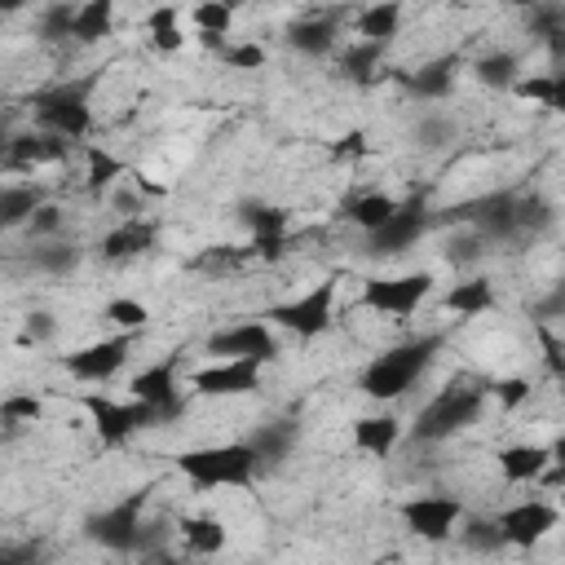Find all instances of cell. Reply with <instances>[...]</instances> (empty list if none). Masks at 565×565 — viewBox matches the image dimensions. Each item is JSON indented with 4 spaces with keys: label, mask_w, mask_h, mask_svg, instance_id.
I'll list each match as a JSON object with an SVG mask.
<instances>
[{
    "label": "cell",
    "mask_w": 565,
    "mask_h": 565,
    "mask_svg": "<svg viewBox=\"0 0 565 565\" xmlns=\"http://www.w3.org/2000/svg\"><path fill=\"white\" fill-rule=\"evenodd\" d=\"M530 32H534L539 40L561 36V32H565V10H534V14H530Z\"/></svg>",
    "instance_id": "obj_50"
},
{
    "label": "cell",
    "mask_w": 565,
    "mask_h": 565,
    "mask_svg": "<svg viewBox=\"0 0 565 565\" xmlns=\"http://www.w3.org/2000/svg\"><path fill=\"white\" fill-rule=\"evenodd\" d=\"M504 482H539L548 469H552V450L539 446V442H517V446H504L495 456Z\"/></svg>",
    "instance_id": "obj_18"
},
{
    "label": "cell",
    "mask_w": 565,
    "mask_h": 565,
    "mask_svg": "<svg viewBox=\"0 0 565 565\" xmlns=\"http://www.w3.org/2000/svg\"><path fill=\"white\" fill-rule=\"evenodd\" d=\"M460 539H464L473 552H499V548H504V530H499V521H464Z\"/></svg>",
    "instance_id": "obj_40"
},
{
    "label": "cell",
    "mask_w": 565,
    "mask_h": 565,
    "mask_svg": "<svg viewBox=\"0 0 565 565\" xmlns=\"http://www.w3.org/2000/svg\"><path fill=\"white\" fill-rule=\"evenodd\" d=\"M142 530H146V495L142 491L120 499V504H110V508H102V513H93L84 521V534L106 552H138Z\"/></svg>",
    "instance_id": "obj_5"
},
{
    "label": "cell",
    "mask_w": 565,
    "mask_h": 565,
    "mask_svg": "<svg viewBox=\"0 0 565 565\" xmlns=\"http://www.w3.org/2000/svg\"><path fill=\"white\" fill-rule=\"evenodd\" d=\"M552 75H556V93H552V106H548V110L565 116V71H552Z\"/></svg>",
    "instance_id": "obj_57"
},
{
    "label": "cell",
    "mask_w": 565,
    "mask_h": 565,
    "mask_svg": "<svg viewBox=\"0 0 565 565\" xmlns=\"http://www.w3.org/2000/svg\"><path fill=\"white\" fill-rule=\"evenodd\" d=\"M125 177V164L106 151H89V190H106L110 181Z\"/></svg>",
    "instance_id": "obj_41"
},
{
    "label": "cell",
    "mask_w": 565,
    "mask_h": 565,
    "mask_svg": "<svg viewBox=\"0 0 565 565\" xmlns=\"http://www.w3.org/2000/svg\"><path fill=\"white\" fill-rule=\"evenodd\" d=\"M398 27H402V5H393V0H380V5L358 14V40H367V45H385L389 49Z\"/></svg>",
    "instance_id": "obj_28"
},
{
    "label": "cell",
    "mask_w": 565,
    "mask_h": 565,
    "mask_svg": "<svg viewBox=\"0 0 565 565\" xmlns=\"http://www.w3.org/2000/svg\"><path fill=\"white\" fill-rule=\"evenodd\" d=\"M482 411H486V389H473V385H450V389H442V393H437V398L415 415L411 437H415V442H428V446L450 442L456 433H464L469 424H478V420H482Z\"/></svg>",
    "instance_id": "obj_4"
},
{
    "label": "cell",
    "mask_w": 565,
    "mask_h": 565,
    "mask_svg": "<svg viewBox=\"0 0 565 565\" xmlns=\"http://www.w3.org/2000/svg\"><path fill=\"white\" fill-rule=\"evenodd\" d=\"M225 67H235V71H261V67H266V49H261L257 40L231 45V49H225Z\"/></svg>",
    "instance_id": "obj_46"
},
{
    "label": "cell",
    "mask_w": 565,
    "mask_h": 565,
    "mask_svg": "<svg viewBox=\"0 0 565 565\" xmlns=\"http://www.w3.org/2000/svg\"><path fill=\"white\" fill-rule=\"evenodd\" d=\"M548 450H552V464H556V486H565V433H561Z\"/></svg>",
    "instance_id": "obj_56"
},
{
    "label": "cell",
    "mask_w": 565,
    "mask_h": 565,
    "mask_svg": "<svg viewBox=\"0 0 565 565\" xmlns=\"http://www.w3.org/2000/svg\"><path fill=\"white\" fill-rule=\"evenodd\" d=\"M539 345H543V363L556 380H565V341H556V336L548 331V322L539 327Z\"/></svg>",
    "instance_id": "obj_49"
},
{
    "label": "cell",
    "mask_w": 565,
    "mask_h": 565,
    "mask_svg": "<svg viewBox=\"0 0 565 565\" xmlns=\"http://www.w3.org/2000/svg\"><path fill=\"white\" fill-rule=\"evenodd\" d=\"M75 19H80V5H49V10L40 14V36H45V40L75 36Z\"/></svg>",
    "instance_id": "obj_39"
},
{
    "label": "cell",
    "mask_w": 565,
    "mask_h": 565,
    "mask_svg": "<svg viewBox=\"0 0 565 565\" xmlns=\"http://www.w3.org/2000/svg\"><path fill=\"white\" fill-rule=\"evenodd\" d=\"M437 350H442V336L437 331L415 336V341H407V345H393V350H385L380 358L367 363V372L358 376V389L372 402H393V398H402V393L415 389V380L433 367Z\"/></svg>",
    "instance_id": "obj_1"
},
{
    "label": "cell",
    "mask_w": 565,
    "mask_h": 565,
    "mask_svg": "<svg viewBox=\"0 0 565 565\" xmlns=\"http://www.w3.org/2000/svg\"><path fill=\"white\" fill-rule=\"evenodd\" d=\"M62 221H67V216H62V208H58V203H45V208L27 221V235H32L36 244H54V239H58V231H62Z\"/></svg>",
    "instance_id": "obj_42"
},
{
    "label": "cell",
    "mask_w": 565,
    "mask_h": 565,
    "mask_svg": "<svg viewBox=\"0 0 565 565\" xmlns=\"http://www.w3.org/2000/svg\"><path fill=\"white\" fill-rule=\"evenodd\" d=\"M424 231H428V212H424V203H420V199L398 203L393 221L385 225V231H376V235L367 239V244H372V257H402V252H411V248L420 244Z\"/></svg>",
    "instance_id": "obj_16"
},
{
    "label": "cell",
    "mask_w": 565,
    "mask_h": 565,
    "mask_svg": "<svg viewBox=\"0 0 565 565\" xmlns=\"http://www.w3.org/2000/svg\"><path fill=\"white\" fill-rule=\"evenodd\" d=\"M129 354H133V336H106V341H93V345H84V350L67 354V363H62V367H67L75 380L106 385L110 376H120V372H125Z\"/></svg>",
    "instance_id": "obj_11"
},
{
    "label": "cell",
    "mask_w": 565,
    "mask_h": 565,
    "mask_svg": "<svg viewBox=\"0 0 565 565\" xmlns=\"http://www.w3.org/2000/svg\"><path fill=\"white\" fill-rule=\"evenodd\" d=\"M252 257H248V248H212V252H203L199 261H195V270H212V274H225V270H239V266H248Z\"/></svg>",
    "instance_id": "obj_45"
},
{
    "label": "cell",
    "mask_w": 565,
    "mask_h": 565,
    "mask_svg": "<svg viewBox=\"0 0 565 565\" xmlns=\"http://www.w3.org/2000/svg\"><path fill=\"white\" fill-rule=\"evenodd\" d=\"M54 336H58V322H54V314H45V309L27 314V327H23V341H27V345H49Z\"/></svg>",
    "instance_id": "obj_48"
},
{
    "label": "cell",
    "mask_w": 565,
    "mask_h": 565,
    "mask_svg": "<svg viewBox=\"0 0 565 565\" xmlns=\"http://www.w3.org/2000/svg\"><path fill=\"white\" fill-rule=\"evenodd\" d=\"M151 248H155V231H151L142 216L120 221L116 231H106V239H102V257L106 261H133V257H142Z\"/></svg>",
    "instance_id": "obj_20"
},
{
    "label": "cell",
    "mask_w": 565,
    "mask_h": 565,
    "mask_svg": "<svg viewBox=\"0 0 565 565\" xmlns=\"http://www.w3.org/2000/svg\"><path fill=\"white\" fill-rule=\"evenodd\" d=\"M248 446L257 450V460H261V464H279V460H287L292 450H296V424H287V420L261 424V428L248 437Z\"/></svg>",
    "instance_id": "obj_26"
},
{
    "label": "cell",
    "mask_w": 565,
    "mask_h": 565,
    "mask_svg": "<svg viewBox=\"0 0 565 565\" xmlns=\"http://www.w3.org/2000/svg\"><path fill=\"white\" fill-rule=\"evenodd\" d=\"M482 257H486V239H482V235L450 239V248H446V261L456 266V270H469V266H478Z\"/></svg>",
    "instance_id": "obj_44"
},
{
    "label": "cell",
    "mask_w": 565,
    "mask_h": 565,
    "mask_svg": "<svg viewBox=\"0 0 565 565\" xmlns=\"http://www.w3.org/2000/svg\"><path fill=\"white\" fill-rule=\"evenodd\" d=\"M552 318H565V283H556V292L539 305V322H552Z\"/></svg>",
    "instance_id": "obj_54"
},
{
    "label": "cell",
    "mask_w": 565,
    "mask_h": 565,
    "mask_svg": "<svg viewBox=\"0 0 565 565\" xmlns=\"http://www.w3.org/2000/svg\"><path fill=\"white\" fill-rule=\"evenodd\" d=\"M133 402L151 407L155 420H177L181 415V385H177V363H151L129 380Z\"/></svg>",
    "instance_id": "obj_12"
},
{
    "label": "cell",
    "mask_w": 565,
    "mask_h": 565,
    "mask_svg": "<svg viewBox=\"0 0 565 565\" xmlns=\"http://www.w3.org/2000/svg\"><path fill=\"white\" fill-rule=\"evenodd\" d=\"M331 155L336 160H363V155H372V138L363 129H350V133H341L331 142Z\"/></svg>",
    "instance_id": "obj_47"
},
{
    "label": "cell",
    "mask_w": 565,
    "mask_h": 565,
    "mask_svg": "<svg viewBox=\"0 0 565 565\" xmlns=\"http://www.w3.org/2000/svg\"><path fill=\"white\" fill-rule=\"evenodd\" d=\"M239 221L252 231V239H274V235H287V212L274 208V203H244Z\"/></svg>",
    "instance_id": "obj_33"
},
{
    "label": "cell",
    "mask_w": 565,
    "mask_h": 565,
    "mask_svg": "<svg viewBox=\"0 0 565 565\" xmlns=\"http://www.w3.org/2000/svg\"><path fill=\"white\" fill-rule=\"evenodd\" d=\"M530 393H534V385H530L526 376H499V380L491 385V398H495L504 411H521V407L530 402Z\"/></svg>",
    "instance_id": "obj_37"
},
{
    "label": "cell",
    "mask_w": 565,
    "mask_h": 565,
    "mask_svg": "<svg viewBox=\"0 0 565 565\" xmlns=\"http://www.w3.org/2000/svg\"><path fill=\"white\" fill-rule=\"evenodd\" d=\"M407 89H411L415 97H428V102L450 97V89H456V58L424 62L420 71H411V75H407Z\"/></svg>",
    "instance_id": "obj_25"
},
{
    "label": "cell",
    "mask_w": 565,
    "mask_h": 565,
    "mask_svg": "<svg viewBox=\"0 0 565 565\" xmlns=\"http://www.w3.org/2000/svg\"><path fill=\"white\" fill-rule=\"evenodd\" d=\"M177 534H181V543H186L195 556H216V552H225V543H231V530H225V521H221L216 513L181 517V521H177Z\"/></svg>",
    "instance_id": "obj_21"
},
{
    "label": "cell",
    "mask_w": 565,
    "mask_h": 565,
    "mask_svg": "<svg viewBox=\"0 0 565 565\" xmlns=\"http://www.w3.org/2000/svg\"><path fill=\"white\" fill-rule=\"evenodd\" d=\"M5 424H40L45 420V402L36 393H10L5 407H0Z\"/></svg>",
    "instance_id": "obj_38"
},
{
    "label": "cell",
    "mask_w": 565,
    "mask_h": 565,
    "mask_svg": "<svg viewBox=\"0 0 565 565\" xmlns=\"http://www.w3.org/2000/svg\"><path fill=\"white\" fill-rule=\"evenodd\" d=\"M102 318L116 327L120 336H138V331H146L151 309H146L142 301H133V296H116V301H106V314H102Z\"/></svg>",
    "instance_id": "obj_32"
},
{
    "label": "cell",
    "mask_w": 565,
    "mask_h": 565,
    "mask_svg": "<svg viewBox=\"0 0 565 565\" xmlns=\"http://www.w3.org/2000/svg\"><path fill=\"white\" fill-rule=\"evenodd\" d=\"M110 27H116V5H110V0H89V5H80V19H75V40L80 45L106 40Z\"/></svg>",
    "instance_id": "obj_30"
},
{
    "label": "cell",
    "mask_w": 565,
    "mask_h": 565,
    "mask_svg": "<svg viewBox=\"0 0 565 565\" xmlns=\"http://www.w3.org/2000/svg\"><path fill=\"white\" fill-rule=\"evenodd\" d=\"M173 27H181V10H177V5H160V10L146 14V32H151V36H155V32H173Z\"/></svg>",
    "instance_id": "obj_51"
},
{
    "label": "cell",
    "mask_w": 565,
    "mask_h": 565,
    "mask_svg": "<svg viewBox=\"0 0 565 565\" xmlns=\"http://www.w3.org/2000/svg\"><path fill=\"white\" fill-rule=\"evenodd\" d=\"M45 203H49V199H45L40 186H19V181H10L5 190H0V225H5V231H14V225H27Z\"/></svg>",
    "instance_id": "obj_24"
},
{
    "label": "cell",
    "mask_w": 565,
    "mask_h": 565,
    "mask_svg": "<svg viewBox=\"0 0 565 565\" xmlns=\"http://www.w3.org/2000/svg\"><path fill=\"white\" fill-rule=\"evenodd\" d=\"M151 49H160V54H181V49H186L181 27H173V32H155V36H151Z\"/></svg>",
    "instance_id": "obj_53"
},
{
    "label": "cell",
    "mask_w": 565,
    "mask_h": 565,
    "mask_svg": "<svg viewBox=\"0 0 565 565\" xmlns=\"http://www.w3.org/2000/svg\"><path fill=\"white\" fill-rule=\"evenodd\" d=\"M556 513L565 517V486H561V495H556Z\"/></svg>",
    "instance_id": "obj_58"
},
{
    "label": "cell",
    "mask_w": 565,
    "mask_h": 565,
    "mask_svg": "<svg viewBox=\"0 0 565 565\" xmlns=\"http://www.w3.org/2000/svg\"><path fill=\"white\" fill-rule=\"evenodd\" d=\"M420 142H424V146H446V142H450V125L437 120V116L420 120Z\"/></svg>",
    "instance_id": "obj_52"
},
{
    "label": "cell",
    "mask_w": 565,
    "mask_h": 565,
    "mask_svg": "<svg viewBox=\"0 0 565 565\" xmlns=\"http://www.w3.org/2000/svg\"><path fill=\"white\" fill-rule=\"evenodd\" d=\"M393 212H398V199L393 195H380V190H367V195H354L350 203H345V216L358 225V231L372 239L376 231H385V225L393 221Z\"/></svg>",
    "instance_id": "obj_23"
},
{
    "label": "cell",
    "mask_w": 565,
    "mask_h": 565,
    "mask_svg": "<svg viewBox=\"0 0 565 565\" xmlns=\"http://www.w3.org/2000/svg\"><path fill=\"white\" fill-rule=\"evenodd\" d=\"M231 23H235V10L212 0V5H199L195 10V27H199V40H225L231 36Z\"/></svg>",
    "instance_id": "obj_34"
},
{
    "label": "cell",
    "mask_w": 565,
    "mask_h": 565,
    "mask_svg": "<svg viewBox=\"0 0 565 565\" xmlns=\"http://www.w3.org/2000/svg\"><path fill=\"white\" fill-rule=\"evenodd\" d=\"M473 75H478V84H486V89L504 93V89H517V80H521V62H517V54L495 49V54H486V58H478V62H473Z\"/></svg>",
    "instance_id": "obj_29"
},
{
    "label": "cell",
    "mask_w": 565,
    "mask_h": 565,
    "mask_svg": "<svg viewBox=\"0 0 565 565\" xmlns=\"http://www.w3.org/2000/svg\"><path fill=\"white\" fill-rule=\"evenodd\" d=\"M32 266L40 274H49V279H67V274L80 270V248L75 244H36Z\"/></svg>",
    "instance_id": "obj_31"
},
{
    "label": "cell",
    "mask_w": 565,
    "mask_h": 565,
    "mask_svg": "<svg viewBox=\"0 0 565 565\" xmlns=\"http://www.w3.org/2000/svg\"><path fill=\"white\" fill-rule=\"evenodd\" d=\"M552 225V203L539 195H517V235H539Z\"/></svg>",
    "instance_id": "obj_35"
},
{
    "label": "cell",
    "mask_w": 565,
    "mask_h": 565,
    "mask_svg": "<svg viewBox=\"0 0 565 565\" xmlns=\"http://www.w3.org/2000/svg\"><path fill=\"white\" fill-rule=\"evenodd\" d=\"M446 309L460 314V318H478V314L495 309V287L486 279H460L446 292Z\"/></svg>",
    "instance_id": "obj_27"
},
{
    "label": "cell",
    "mask_w": 565,
    "mask_h": 565,
    "mask_svg": "<svg viewBox=\"0 0 565 565\" xmlns=\"http://www.w3.org/2000/svg\"><path fill=\"white\" fill-rule=\"evenodd\" d=\"M261 367L266 363H208L190 376V385L203 398H244L261 389Z\"/></svg>",
    "instance_id": "obj_13"
},
{
    "label": "cell",
    "mask_w": 565,
    "mask_h": 565,
    "mask_svg": "<svg viewBox=\"0 0 565 565\" xmlns=\"http://www.w3.org/2000/svg\"><path fill=\"white\" fill-rule=\"evenodd\" d=\"M402 420L398 415H389V411H380V415H363V420H354V446L363 450V456H389V450H398V442H402Z\"/></svg>",
    "instance_id": "obj_19"
},
{
    "label": "cell",
    "mask_w": 565,
    "mask_h": 565,
    "mask_svg": "<svg viewBox=\"0 0 565 565\" xmlns=\"http://www.w3.org/2000/svg\"><path fill=\"white\" fill-rule=\"evenodd\" d=\"M331 314H336V283H318V287L301 292L296 301H283V305L270 309V318L283 331L301 336V341H314V336H322L331 327Z\"/></svg>",
    "instance_id": "obj_10"
},
{
    "label": "cell",
    "mask_w": 565,
    "mask_h": 565,
    "mask_svg": "<svg viewBox=\"0 0 565 565\" xmlns=\"http://www.w3.org/2000/svg\"><path fill=\"white\" fill-rule=\"evenodd\" d=\"M67 155H71V142L40 129V133L14 138L10 151H5V164H10V168H49V164H62Z\"/></svg>",
    "instance_id": "obj_17"
},
{
    "label": "cell",
    "mask_w": 565,
    "mask_h": 565,
    "mask_svg": "<svg viewBox=\"0 0 565 565\" xmlns=\"http://www.w3.org/2000/svg\"><path fill=\"white\" fill-rule=\"evenodd\" d=\"M93 84H97V75L62 80V84H54V89H40V93L32 97L36 125H40L45 133H58V138H67V142H80V138L93 129V102H89Z\"/></svg>",
    "instance_id": "obj_3"
},
{
    "label": "cell",
    "mask_w": 565,
    "mask_h": 565,
    "mask_svg": "<svg viewBox=\"0 0 565 565\" xmlns=\"http://www.w3.org/2000/svg\"><path fill=\"white\" fill-rule=\"evenodd\" d=\"M138 556H142V565H177V556H173L164 543H160V548H146V552H138Z\"/></svg>",
    "instance_id": "obj_55"
},
{
    "label": "cell",
    "mask_w": 565,
    "mask_h": 565,
    "mask_svg": "<svg viewBox=\"0 0 565 565\" xmlns=\"http://www.w3.org/2000/svg\"><path fill=\"white\" fill-rule=\"evenodd\" d=\"M495 521H499V530H504V543H513V548H534V543H543V539L556 530L561 513L548 508L543 499H526V504L504 508Z\"/></svg>",
    "instance_id": "obj_14"
},
{
    "label": "cell",
    "mask_w": 565,
    "mask_h": 565,
    "mask_svg": "<svg viewBox=\"0 0 565 565\" xmlns=\"http://www.w3.org/2000/svg\"><path fill=\"white\" fill-rule=\"evenodd\" d=\"M84 411H89V424H93V433H97V442H106V446H125L138 428H151V424H160L155 420V411L151 407H142V402H116V398H102V393H89L84 398Z\"/></svg>",
    "instance_id": "obj_8"
},
{
    "label": "cell",
    "mask_w": 565,
    "mask_h": 565,
    "mask_svg": "<svg viewBox=\"0 0 565 565\" xmlns=\"http://www.w3.org/2000/svg\"><path fill=\"white\" fill-rule=\"evenodd\" d=\"M433 292V274H398V279H367L363 283V305L372 314H385V318H411Z\"/></svg>",
    "instance_id": "obj_9"
},
{
    "label": "cell",
    "mask_w": 565,
    "mask_h": 565,
    "mask_svg": "<svg viewBox=\"0 0 565 565\" xmlns=\"http://www.w3.org/2000/svg\"><path fill=\"white\" fill-rule=\"evenodd\" d=\"M380 58H385V45L354 40V45L345 49V58H341V71H345V75H354V80H367V75L380 67Z\"/></svg>",
    "instance_id": "obj_36"
},
{
    "label": "cell",
    "mask_w": 565,
    "mask_h": 565,
    "mask_svg": "<svg viewBox=\"0 0 565 565\" xmlns=\"http://www.w3.org/2000/svg\"><path fill=\"white\" fill-rule=\"evenodd\" d=\"M460 216L473 221V231H478L486 244H508V239H517V195H508V190L464 203Z\"/></svg>",
    "instance_id": "obj_15"
},
{
    "label": "cell",
    "mask_w": 565,
    "mask_h": 565,
    "mask_svg": "<svg viewBox=\"0 0 565 565\" xmlns=\"http://www.w3.org/2000/svg\"><path fill=\"white\" fill-rule=\"evenodd\" d=\"M287 45L296 49V54H305V58H327L331 49H336V19L331 14H309V19H301V23H292L287 27Z\"/></svg>",
    "instance_id": "obj_22"
},
{
    "label": "cell",
    "mask_w": 565,
    "mask_h": 565,
    "mask_svg": "<svg viewBox=\"0 0 565 565\" xmlns=\"http://www.w3.org/2000/svg\"><path fill=\"white\" fill-rule=\"evenodd\" d=\"M398 517L407 521V530L424 543H446L450 534H456L464 526V504L450 499V495H411L402 499Z\"/></svg>",
    "instance_id": "obj_7"
},
{
    "label": "cell",
    "mask_w": 565,
    "mask_h": 565,
    "mask_svg": "<svg viewBox=\"0 0 565 565\" xmlns=\"http://www.w3.org/2000/svg\"><path fill=\"white\" fill-rule=\"evenodd\" d=\"M521 102H534V106H552V93H556V75L543 71V75H521L517 89H513Z\"/></svg>",
    "instance_id": "obj_43"
},
{
    "label": "cell",
    "mask_w": 565,
    "mask_h": 565,
    "mask_svg": "<svg viewBox=\"0 0 565 565\" xmlns=\"http://www.w3.org/2000/svg\"><path fill=\"white\" fill-rule=\"evenodd\" d=\"M208 354H212V363H270L279 354V341H274L270 322L244 318V322H231L216 336H208Z\"/></svg>",
    "instance_id": "obj_6"
},
{
    "label": "cell",
    "mask_w": 565,
    "mask_h": 565,
    "mask_svg": "<svg viewBox=\"0 0 565 565\" xmlns=\"http://www.w3.org/2000/svg\"><path fill=\"white\" fill-rule=\"evenodd\" d=\"M261 469L266 464L257 460V450L248 442H216V446H195L177 456V473L199 491H221V486L244 491L257 482Z\"/></svg>",
    "instance_id": "obj_2"
}]
</instances>
